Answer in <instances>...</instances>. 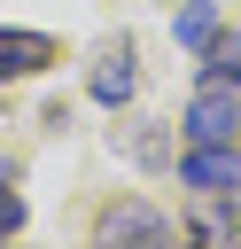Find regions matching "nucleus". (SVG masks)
Segmentation results:
<instances>
[{"mask_svg": "<svg viewBox=\"0 0 241 249\" xmlns=\"http://www.w3.org/2000/svg\"><path fill=\"white\" fill-rule=\"evenodd\" d=\"M93 249H171V233L148 202H109L101 226H93Z\"/></svg>", "mask_w": 241, "mask_h": 249, "instance_id": "1", "label": "nucleus"}, {"mask_svg": "<svg viewBox=\"0 0 241 249\" xmlns=\"http://www.w3.org/2000/svg\"><path fill=\"white\" fill-rule=\"evenodd\" d=\"M233 124H241V101H233L225 86H210V93L187 109V132H194V148H225V140H233Z\"/></svg>", "mask_w": 241, "mask_h": 249, "instance_id": "2", "label": "nucleus"}, {"mask_svg": "<svg viewBox=\"0 0 241 249\" xmlns=\"http://www.w3.org/2000/svg\"><path fill=\"white\" fill-rule=\"evenodd\" d=\"M187 187H202V195H241V148H194V156H187Z\"/></svg>", "mask_w": 241, "mask_h": 249, "instance_id": "3", "label": "nucleus"}, {"mask_svg": "<svg viewBox=\"0 0 241 249\" xmlns=\"http://www.w3.org/2000/svg\"><path fill=\"white\" fill-rule=\"evenodd\" d=\"M39 62H54V39H39V31H0V78H31Z\"/></svg>", "mask_w": 241, "mask_h": 249, "instance_id": "4", "label": "nucleus"}, {"mask_svg": "<svg viewBox=\"0 0 241 249\" xmlns=\"http://www.w3.org/2000/svg\"><path fill=\"white\" fill-rule=\"evenodd\" d=\"M202 86H225V93L241 86V31H233V39H210V47H202Z\"/></svg>", "mask_w": 241, "mask_h": 249, "instance_id": "5", "label": "nucleus"}, {"mask_svg": "<svg viewBox=\"0 0 241 249\" xmlns=\"http://www.w3.org/2000/svg\"><path fill=\"white\" fill-rule=\"evenodd\" d=\"M140 86V70H132V47L124 54H101V70H93V101H124Z\"/></svg>", "mask_w": 241, "mask_h": 249, "instance_id": "6", "label": "nucleus"}, {"mask_svg": "<svg viewBox=\"0 0 241 249\" xmlns=\"http://www.w3.org/2000/svg\"><path fill=\"white\" fill-rule=\"evenodd\" d=\"M171 39H179V47H194V54H202V47H210V39H218V16H210V8H202V0H194V8H179V23H171Z\"/></svg>", "mask_w": 241, "mask_h": 249, "instance_id": "7", "label": "nucleus"}, {"mask_svg": "<svg viewBox=\"0 0 241 249\" xmlns=\"http://www.w3.org/2000/svg\"><path fill=\"white\" fill-rule=\"evenodd\" d=\"M16 226H23V195H16L8 171H0V233H16Z\"/></svg>", "mask_w": 241, "mask_h": 249, "instance_id": "8", "label": "nucleus"}]
</instances>
